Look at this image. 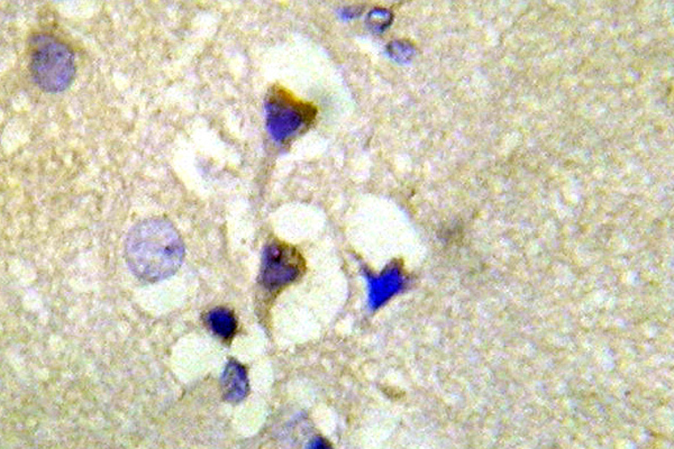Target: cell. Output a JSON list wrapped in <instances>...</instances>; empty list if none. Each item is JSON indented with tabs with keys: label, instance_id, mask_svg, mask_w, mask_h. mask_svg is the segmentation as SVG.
Here are the masks:
<instances>
[{
	"label": "cell",
	"instance_id": "cell-8",
	"mask_svg": "<svg viewBox=\"0 0 674 449\" xmlns=\"http://www.w3.org/2000/svg\"><path fill=\"white\" fill-rule=\"evenodd\" d=\"M393 14L387 10L372 11L368 16V24L377 32H383L392 24Z\"/></svg>",
	"mask_w": 674,
	"mask_h": 449
},
{
	"label": "cell",
	"instance_id": "cell-3",
	"mask_svg": "<svg viewBox=\"0 0 674 449\" xmlns=\"http://www.w3.org/2000/svg\"><path fill=\"white\" fill-rule=\"evenodd\" d=\"M317 116L315 106L297 98L287 89L274 86L266 98V120L271 138L286 144L306 132Z\"/></svg>",
	"mask_w": 674,
	"mask_h": 449
},
{
	"label": "cell",
	"instance_id": "cell-5",
	"mask_svg": "<svg viewBox=\"0 0 674 449\" xmlns=\"http://www.w3.org/2000/svg\"><path fill=\"white\" fill-rule=\"evenodd\" d=\"M366 278L369 285V306L371 309L383 306L390 298L397 295L404 285V278L398 265H392L385 269L379 277L367 274Z\"/></svg>",
	"mask_w": 674,
	"mask_h": 449
},
{
	"label": "cell",
	"instance_id": "cell-10",
	"mask_svg": "<svg viewBox=\"0 0 674 449\" xmlns=\"http://www.w3.org/2000/svg\"><path fill=\"white\" fill-rule=\"evenodd\" d=\"M311 446L313 447V448H318V447H320V448H325V447H328L329 445L325 444L323 442V440L316 439L315 443L312 444Z\"/></svg>",
	"mask_w": 674,
	"mask_h": 449
},
{
	"label": "cell",
	"instance_id": "cell-9",
	"mask_svg": "<svg viewBox=\"0 0 674 449\" xmlns=\"http://www.w3.org/2000/svg\"><path fill=\"white\" fill-rule=\"evenodd\" d=\"M410 53L409 46L405 44L404 42L396 41L389 44V54L392 58L395 59L398 62L404 61L408 59Z\"/></svg>",
	"mask_w": 674,
	"mask_h": 449
},
{
	"label": "cell",
	"instance_id": "cell-6",
	"mask_svg": "<svg viewBox=\"0 0 674 449\" xmlns=\"http://www.w3.org/2000/svg\"><path fill=\"white\" fill-rule=\"evenodd\" d=\"M220 383H222L224 399L231 404H239L248 395L247 370L234 359L225 366Z\"/></svg>",
	"mask_w": 674,
	"mask_h": 449
},
{
	"label": "cell",
	"instance_id": "cell-4",
	"mask_svg": "<svg viewBox=\"0 0 674 449\" xmlns=\"http://www.w3.org/2000/svg\"><path fill=\"white\" fill-rule=\"evenodd\" d=\"M303 271V257L295 248L281 241L266 247L261 268V282L266 289H281L298 279Z\"/></svg>",
	"mask_w": 674,
	"mask_h": 449
},
{
	"label": "cell",
	"instance_id": "cell-7",
	"mask_svg": "<svg viewBox=\"0 0 674 449\" xmlns=\"http://www.w3.org/2000/svg\"><path fill=\"white\" fill-rule=\"evenodd\" d=\"M207 325L216 336L224 341L231 340L237 329V320L231 311L226 308H216L206 317Z\"/></svg>",
	"mask_w": 674,
	"mask_h": 449
},
{
	"label": "cell",
	"instance_id": "cell-2",
	"mask_svg": "<svg viewBox=\"0 0 674 449\" xmlns=\"http://www.w3.org/2000/svg\"><path fill=\"white\" fill-rule=\"evenodd\" d=\"M28 69L41 91H65L77 71L74 51L52 34H34L28 43Z\"/></svg>",
	"mask_w": 674,
	"mask_h": 449
},
{
	"label": "cell",
	"instance_id": "cell-1",
	"mask_svg": "<svg viewBox=\"0 0 674 449\" xmlns=\"http://www.w3.org/2000/svg\"><path fill=\"white\" fill-rule=\"evenodd\" d=\"M185 244L167 219L148 218L135 224L126 236L124 256L135 277L159 282L172 277L185 260Z\"/></svg>",
	"mask_w": 674,
	"mask_h": 449
}]
</instances>
